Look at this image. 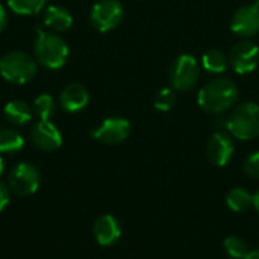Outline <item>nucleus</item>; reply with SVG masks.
<instances>
[{
  "mask_svg": "<svg viewBox=\"0 0 259 259\" xmlns=\"http://www.w3.org/2000/svg\"><path fill=\"white\" fill-rule=\"evenodd\" d=\"M238 99V88L229 77H215L199 91V106L209 114H223L231 109Z\"/></svg>",
  "mask_w": 259,
  "mask_h": 259,
  "instance_id": "f257e3e1",
  "label": "nucleus"
},
{
  "mask_svg": "<svg viewBox=\"0 0 259 259\" xmlns=\"http://www.w3.org/2000/svg\"><path fill=\"white\" fill-rule=\"evenodd\" d=\"M68 46L59 35L38 29V36L33 44V55L39 65L49 70L62 68L68 59Z\"/></svg>",
  "mask_w": 259,
  "mask_h": 259,
  "instance_id": "f03ea898",
  "label": "nucleus"
},
{
  "mask_svg": "<svg viewBox=\"0 0 259 259\" xmlns=\"http://www.w3.org/2000/svg\"><path fill=\"white\" fill-rule=\"evenodd\" d=\"M38 67L33 56L26 52L12 50L0 58V74L5 80L24 85L36 76Z\"/></svg>",
  "mask_w": 259,
  "mask_h": 259,
  "instance_id": "7ed1b4c3",
  "label": "nucleus"
},
{
  "mask_svg": "<svg viewBox=\"0 0 259 259\" xmlns=\"http://www.w3.org/2000/svg\"><path fill=\"white\" fill-rule=\"evenodd\" d=\"M228 132L243 141L259 137V105L253 102L238 105L228 118Z\"/></svg>",
  "mask_w": 259,
  "mask_h": 259,
  "instance_id": "20e7f679",
  "label": "nucleus"
},
{
  "mask_svg": "<svg viewBox=\"0 0 259 259\" xmlns=\"http://www.w3.org/2000/svg\"><path fill=\"white\" fill-rule=\"evenodd\" d=\"M200 77V67L193 55H181L170 65L168 79L173 90L188 91L196 87Z\"/></svg>",
  "mask_w": 259,
  "mask_h": 259,
  "instance_id": "39448f33",
  "label": "nucleus"
},
{
  "mask_svg": "<svg viewBox=\"0 0 259 259\" xmlns=\"http://www.w3.org/2000/svg\"><path fill=\"white\" fill-rule=\"evenodd\" d=\"M124 15L123 5L118 0H100L90 12V21L99 32H109L115 29Z\"/></svg>",
  "mask_w": 259,
  "mask_h": 259,
  "instance_id": "423d86ee",
  "label": "nucleus"
},
{
  "mask_svg": "<svg viewBox=\"0 0 259 259\" xmlns=\"http://www.w3.org/2000/svg\"><path fill=\"white\" fill-rule=\"evenodd\" d=\"M9 188L17 196H30L38 191L41 185V176L35 165L29 162L17 164L9 173Z\"/></svg>",
  "mask_w": 259,
  "mask_h": 259,
  "instance_id": "0eeeda50",
  "label": "nucleus"
},
{
  "mask_svg": "<svg viewBox=\"0 0 259 259\" xmlns=\"http://www.w3.org/2000/svg\"><path fill=\"white\" fill-rule=\"evenodd\" d=\"M228 59L235 73L249 74L258 67L259 47L250 39H241L232 47Z\"/></svg>",
  "mask_w": 259,
  "mask_h": 259,
  "instance_id": "6e6552de",
  "label": "nucleus"
},
{
  "mask_svg": "<svg viewBox=\"0 0 259 259\" xmlns=\"http://www.w3.org/2000/svg\"><path fill=\"white\" fill-rule=\"evenodd\" d=\"M131 134V123L123 117H109L91 132V137L105 144H120Z\"/></svg>",
  "mask_w": 259,
  "mask_h": 259,
  "instance_id": "1a4fd4ad",
  "label": "nucleus"
},
{
  "mask_svg": "<svg viewBox=\"0 0 259 259\" xmlns=\"http://www.w3.org/2000/svg\"><path fill=\"white\" fill-rule=\"evenodd\" d=\"M231 30L244 39L259 33V5L253 3L240 8L231 20Z\"/></svg>",
  "mask_w": 259,
  "mask_h": 259,
  "instance_id": "9d476101",
  "label": "nucleus"
},
{
  "mask_svg": "<svg viewBox=\"0 0 259 259\" xmlns=\"http://www.w3.org/2000/svg\"><path fill=\"white\" fill-rule=\"evenodd\" d=\"M234 150H235V146L232 141V135L225 131H217L208 141L206 156L214 165L225 167L232 159Z\"/></svg>",
  "mask_w": 259,
  "mask_h": 259,
  "instance_id": "9b49d317",
  "label": "nucleus"
},
{
  "mask_svg": "<svg viewBox=\"0 0 259 259\" xmlns=\"http://www.w3.org/2000/svg\"><path fill=\"white\" fill-rule=\"evenodd\" d=\"M32 143L44 152H53L61 147L62 135L50 120H39L30 127Z\"/></svg>",
  "mask_w": 259,
  "mask_h": 259,
  "instance_id": "f8f14e48",
  "label": "nucleus"
},
{
  "mask_svg": "<svg viewBox=\"0 0 259 259\" xmlns=\"http://www.w3.org/2000/svg\"><path fill=\"white\" fill-rule=\"evenodd\" d=\"M93 234L100 246H112L121 237V226L114 215H100L93 226Z\"/></svg>",
  "mask_w": 259,
  "mask_h": 259,
  "instance_id": "ddd939ff",
  "label": "nucleus"
},
{
  "mask_svg": "<svg viewBox=\"0 0 259 259\" xmlns=\"http://www.w3.org/2000/svg\"><path fill=\"white\" fill-rule=\"evenodd\" d=\"M90 102L88 90L80 83L67 85L59 94V105L67 112H79Z\"/></svg>",
  "mask_w": 259,
  "mask_h": 259,
  "instance_id": "4468645a",
  "label": "nucleus"
},
{
  "mask_svg": "<svg viewBox=\"0 0 259 259\" xmlns=\"http://www.w3.org/2000/svg\"><path fill=\"white\" fill-rule=\"evenodd\" d=\"M44 26L53 32H65L73 26V15L68 9L58 5H50L44 11Z\"/></svg>",
  "mask_w": 259,
  "mask_h": 259,
  "instance_id": "2eb2a0df",
  "label": "nucleus"
},
{
  "mask_svg": "<svg viewBox=\"0 0 259 259\" xmlns=\"http://www.w3.org/2000/svg\"><path fill=\"white\" fill-rule=\"evenodd\" d=\"M3 112H5V118L14 126H24L33 118V108H30L23 100L8 102Z\"/></svg>",
  "mask_w": 259,
  "mask_h": 259,
  "instance_id": "dca6fc26",
  "label": "nucleus"
},
{
  "mask_svg": "<svg viewBox=\"0 0 259 259\" xmlns=\"http://www.w3.org/2000/svg\"><path fill=\"white\" fill-rule=\"evenodd\" d=\"M226 205L234 212H243L249 209L253 205V194H250L247 190L238 187L229 191L226 197Z\"/></svg>",
  "mask_w": 259,
  "mask_h": 259,
  "instance_id": "f3484780",
  "label": "nucleus"
},
{
  "mask_svg": "<svg viewBox=\"0 0 259 259\" xmlns=\"http://www.w3.org/2000/svg\"><path fill=\"white\" fill-rule=\"evenodd\" d=\"M229 59L228 56L219 50V49H211L208 50L203 56H202V65L206 71L212 73V74H220L228 68Z\"/></svg>",
  "mask_w": 259,
  "mask_h": 259,
  "instance_id": "a211bd4d",
  "label": "nucleus"
},
{
  "mask_svg": "<svg viewBox=\"0 0 259 259\" xmlns=\"http://www.w3.org/2000/svg\"><path fill=\"white\" fill-rule=\"evenodd\" d=\"M24 138L15 129H0V153H17L23 149Z\"/></svg>",
  "mask_w": 259,
  "mask_h": 259,
  "instance_id": "6ab92c4d",
  "label": "nucleus"
},
{
  "mask_svg": "<svg viewBox=\"0 0 259 259\" xmlns=\"http://www.w3.org/2000/svg\"><path fill=\"white\" fill-rule=\"evenodd\" d=\"M47 0H8V6L17 15H33L46 8Z\"/></svg>",
  "mask_w": 259,
  "mask_h": 259,
  "instance_id": "aec40b11",
  "label": "nucleus"
},
{
  "mask_svg": "<svg viewBox=\"0 0 259 259\" xmlns=\"http://www.w3.org/2000/svg\"><path fill=\"white\" fill-rule=\"evenodd\" d=\"M33 112L39 120H50L56 112V102L50 94H39L33 102Z\"/></svg>",
  "mask_w": 259,
  "mask_h": 259,
  "instance_id": "412c9836",
  "label": "nucleus"
},
{
  "mask_svg": "<svg viewBox=\"0 0 259 259\" xmlns=\"http://www.w3.org/2000/svg\"><path fill=\"white\" fill-rule=\"evenodd\" d=\"M225 246V250L226 253L231 256L232 259H244L249 253V246L247 243L240 238V237H235V235H231L225 240L223 243Z\"/></svg>",
  "mask_w": 259,
  "mask_h": 259,
  "instance_id": "4be33fe9",
  "label": "nucleus"
},
{
  "mask_svg": "<svg viewBox=\"0 0 259 259\" xmlns=\"http://www.w3.org/2000/svg\"><path fill=\"white\" fill-rule=\"evenodd\" d=\"M176 105V94L173 88H162L156 93L155 100H153V106L161 111V112H167L170 111L173 106Z\"/></svg>",
  "mask_w": 259,
  "mask_h": 259,
  "instance_id": "5701e85b",
  "label": "nucleus"
},
{
  "mask_svg": "<svg viewBox=\"0 0 259 259\" xmlns=\"http://www.w3.org/2000/svg\"><path fill=\"white\" fill-rule=\"evenodd\" d=\"M243 170L244 173L252 178V179H259V150L253 152L252 155H249L243 164Z\"/></svg>",
  "mask_w": 259,
  "mask_h": 259,
  "instance_id": "b1692460",
  "label": "nucleus"
},
{
  "mask_svg": "<svg viewBox=\"0 0 259 259\" xmlns=\"http://www.w3.org/2000/svg\"><path fill=\"white\" fill-rule=\"evenodd\" d=\"M8 205H9V188L0 181V212H3Z\"/></svg>",
  "mask_w": 259,
  "mask_h": 259,
  "instance_id": "393cba45",
  "label": "nucleus"
},
{
  "mask_svg": "<svg viewBox=\"0 0 259 259\" xmlns=\"http://www.w3.org/2000/svg\"><path fill=\"white\" fill-rule=\"evenodd\" d=\"M6 24H8V12H6L5 6L0 3V32L6 27Z\"/></svg>",
  "mask_w": 259,
  "mask_h": 259,
  "instance_id": "a878e982",
  "label": "nucleus"
},
{
  "mask_svg": "<svg viewBox=\"0 0 259 259\" xmlns=\"http://www.w3.org/2000/svg\"><path fill=\"white\" fill-rule=\"evenodd\" d=\"M244 259H259V249H256V250H249L247 256Z\"/></svg>",
  "mask_w": 259,
  "mask_h": 259,
  "instance_id": "bb28decb",
  "label": "nucleus"
},
{
  "mask_svg": "<svg viewBox=\"0 0 259 259\" xmlns=\"http://www.w3.org/2000/svg\"><path fill=\"white\" fill-rule=\"evenodd\" d=\"M253 206H255V209L259 212V190L253 194Z\"/></svg>",
  "mask_w": 259,
  "mask_h": 259,
  "instance_id": "cd10ccee",
  "label": "nucleus"
},
{
  "mask_svg": "<svg viewBox=\"0 0 259 259\" xmlns=\"http://www.w3.org/2000/svg\"><path fill=\"white\" fill-rule=\"evenodd\" d=\"M3 171H5V161H3V158L0 156V176L3 175Z\"/></svg>",
  "mask_w": 259,
  "mask_h": 259,
  "instance_id": "c85d7f7f",
  "label": "nucleus"
}]
</instances>
